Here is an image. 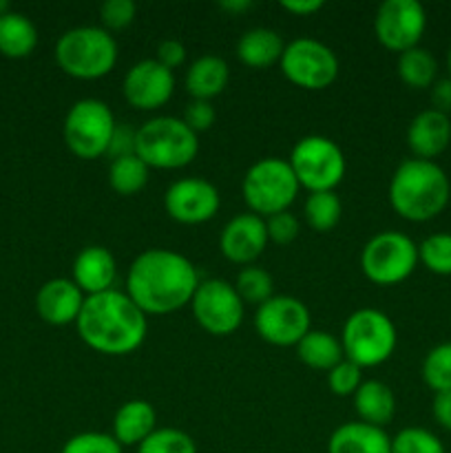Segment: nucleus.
<instances>
[{"instance_id":"nucleus-1","label":"nucleus","mask_w":451,"mask_h":453,"mask_svg":"<svg viewBox=\"0 0 451 453\" xmlns=\"http://www.w3.org/2000/svg\"><path fill=\"white\" fill-rule=\"evenodd\" d=\"M199 281L188 257L168 248H149L128 265L126 295L146 317H164L190 305Z\"/></svg>"},{"instance_id":"nucleus-2","label":"nucleus","mask_w":451,"mask_h":453,"mask_svg":"<svg viewBox=\"0 0 451 453\" xmlns=\"http://www.w3.org/2000/svg\"><path fill=\"white\" fill-rule=\"evenodd\" d=\"M82 343L104 357H126L141 348L149 334V319L126 292L106 290L84 299L75 321Z\"/></svg>"},{"instance_id":"nucleus-3","label":"nucleus","mask_w":451,"mask_h":453,"mask_svg":"<svg viewBox=\"0 0 451 453\" xmlns=\"http://www.w3.org/2000/svg\"><path fill=\"white\" fill-rule=\"evenodd\" d=\"M449 197V177L429 159H405L389 180V203L394 212L414 224L436 219L447 208Z\"/></svg>"},{"instance_id":"nucleus-4","label":"nucleus","mask_w":451,"mask_h":453,"mask_svg":"<svg viewBox=\"0 0 451 453\" xmlns=\"http://www.w3.org/2000/svg\"><path fill=\"white\" fill-rule=\"evenodd\" d=\"M199 137L181 118L157 115L137 128L135 155L149 168L177 171L197 157Z\"/></svg>"},{"instance_id":"nucleus-5","label":"nucleus","mask_w":451,"mask_h":453,"mask_svg":"<svg viewBox=\"0 0 451 453\" xmlns=\"http://www.w3.org/2000/svg\"><path fill=\"white\" fill-rule=\"evenodd\" d=\"M56 62L75 80H100L115 69L118 40L102 27H73L56 42Z\"/></svg>"},{"instance_id":"nucleus-6","label":"nucleus","mask_w":451,"mask_h":453,"mask_svg":"<svg viewBox=\"0 0 451 453\" xmlns=\"http://www.w3.org/2000/svg\"><path fill=\"white\" fill-rule=\"evenodd\" d=\"M396 343V326L383 310L361 308L345 319L343 332H340L343 354L361 370L383 365L385 361H389Z\"/></svg>"},{"instance_id":"nucleus-7","label":"nucleus","mask_w":451,"mask_h":453,"mask_svg":"<svg viewBox=\"0 0 451 453\" xmlns=\"http://www.w3.org/2000/svg\"><path fill=\"white\" fill-rule=\"evenodd\" d=\"M299 190L301 186L290 162L281 157L259 159L248 168L241 181L243 202L250 212L264 219L290 211Z\"/></svg>"},{"instance_id":"nucleus-8","label":"nucleus","mask_w":451,"mask_h":453,"mask_svg":"<svg viewBox=\"0 0 451 453\" xmlns=\"http://www.w3.org/2000/svg\"><path fill=\"white\" fill-rule=\"evenodd\" d=\"M115 115L106 102L97 97H84L69 109L62 127L65 144L75 157L97 159L109 153L111 137H113Z\"/></svg>"},{"instance_id":"nucleus-9","label":"nucleus","mask_w":451,"mask_h":453,"mask_svg":"<svg viewBox=\"0 0 451 453\" xmlns=\"http://www.w3.org/2000/svg\"><path fill=\"white\" fill-rule=\"evenodd\" d=\"M418 246L407 234L385 230L374 234L361 250V270L376 286H398L414 274L418 265Z\"/></svg>"},{"instance_id":"nucleus-10","label":"nucleus","mask_w":451,"mask_h":453,"mask_svg":"<svg viewBox=\"0 0 451 453\" xmlns=\"http://www.w3.org/2000/svg\"><path fill=\"white\" fill-rule=\"evenodd\" d=\"M292 171H294L299 186L308 188L310 193L321 190H334L343 181L348 162L332 137L308 135L301 137L292 149L290 157Z\"/></svg>"},{"instance_id":"nucleus-11","label":"nucleus","mask_w":451,"mask_h":453,"mask_svg":"<svg viewBox=\"0 0 451 453\" xmlns=\"http://www.w3.org/2000/svg\"><path fill=\"white\" fill-rule=\"evenodd\" d=\"M279 66L294 87L305 91H323L339 78L336 53L314 38H296L287 42Z\"/></svg>"},{"instance_id":"nucleus-12","label":"nucleus","mask_w":451,"mask_h":453,"mask_svg":"<svg viewBox=\"0 0 451 453\" xmlns=\"http://www.w3.org/2000/svg\"><path fill=\"white\" fill-rule=\"evenodd\" d=\"M195 321L212 336H228L243 321V301L226 279H203L190 301Z\"/></svg>"},{"instance_id":"nucleus-13","label":"nucleus","mask_w":451,"mask_h":453,"mask_svg":"<svg viewBox=\"0 0 451 453\" xmlns=\"http://www.w3.org/2000/svg\"><path fill=\"white\" fill-rule=\"evenodd\" d=\"M252 323L256 334L277 348H296L299 341L312 330L308 305L290 295H274L272 299L261 303Z\"/></svg>"},{"instance_id":"nucleus-14","label":"nucleus","mask_w":451,"mask_h":453,"mask_svg":"<svg viewBox=\"0 0 451 453\" xmlns=\"http://www.w3.org/2000/svg\"><path fill=\"white\" fill-rule=\"evenodd\" d=\"M424 29H427V13L418 0H385L376 9V40L398 56L418 47Z\"/></svg>"},{"instance_id":"nucleus-15","label":"nucleus","mask_w":451,"mask_h":453,"mask_svg":"<svg viewBox=\"0 0 451 453\" xmlns=\"http://www.w3.org/2000/svg\"><path fill=\"white\" fill-rule=\"evenodd\" d=\"M219 190L202 177L172 181L164 193V211L172 221L184 226L206 224L219 212Z\"/></svg>"},{"instance_id":"nucleus-16","label":"nucleus","mask_w":451,"mask_h":453,"mask_svg":"<svg viewBox=\"0 0 451 453\" xmlns=\"http://www.w3.org/2000/svg\"><path fill=\"white\" fill-rule=\"evenodd\" d=\"M175 91V75L155 58L135 62L122 80V93L128 106L137 111H155L168 104Z\"/></svg>"},{"instance_id":"nucleus-17","label":"nucleus","mask_w":451,"mask_h":453,"mask_svg":"<svg viewBox=\"0 0 451 453\" xmlns=\"http://www.w3.org/2000/svg\"><path fill=\"white\" fill-rule=\"evenodd\" d=\"M268 228H265L264 217L255 212H241L233 217L224 226L219 234V250L230 264L252 265L268 246Z\"/></svg>"},{"instance_id":"nucleus-18","label":"nucleus","mask_w":451,"mask_h":453,"mask_svg":"<svg viewBox=\"0 0 451 453\" xmlns=\"http://www.w3.org/2000/svg\"><path fill=\"white\" fill-rule=\"evenodd\" d=\"M84 292L73 283V279H49L35 295V312L44 323L65 327L78 321L84 305Z\"/></svg>"},{"instance_id":"nucleus-19","label":"nucleus","mask_w":451,"mask_h":453,"mask_svg":"<svg viewBox=\"0 0 451 453\" xmlns=\"http://www.w3.org/2000/svg\"><path fill=\"white\" fill-rule=\"evenodd\" d=\"M451 142V119L449 115L440 113L436 109L420 111L407 128V144H409L411 153L418 159L438 157L445 153L447 146Z\"/></svg>"},{"instance_id":"nucleus-20","label":"nucleus","mask_w":451,"mask_h":453,"mask_svg":"<svg viewBox=\"0 0 451 453\" xmlns=\"http://www.w3.org/2000/svg\"><path fill=\"white\" fill-rule=\"evenodd\" d=\"M73 283L84 292V296L100 295L113 290L118 279V264L109 248L88 246L78 252L73 261Z\"/></svg>"},{"instance_id":"nucleus-21","label":"nucleus","mask_w":451,"mask_h":453,"mask_svg":"<svg viewBox=\"0 0 451 453\" xmlns=\"http://www.w3.org/2000/svg\"><path fill=\"white\" fill-rule=\"evenodd\" d=\"M327 453H392V438L383 427L352 420L332 432Z\"/></svg>"},{"instance_id":"nucleus-22","label":"nucleus","mask_w":451,"mask_h":453,"mask_svg":"<svg viewBox=\"0 0 451 453\" xmlns=\"http://www.w3.org/2000/svg\"><path fill=\"white\" fill-rule=\"evenodd\" d=\"M157 429V411L149 401L133 398L126 401L113 416L111 436L122 447H140Z\"/></svg>"},{"instance_id":"nucleus-23","label":"nucleus","mask_w":451,"mask_h":453,"mask_svg":"<svg viewBox=\"0 0 451 453\" xmlns=\"http://www.w3.org/2000/svg\"><path fill=\"white\" fill-rule=\"evenodd\" d=\"M228 62L221 56H215V53H206V56H199L190 62L188 71H186L184 87L193 100L210 102L212 97L224 93V88L228 87Z\"/></svg>"},{"instance_id":"nucleus-24","label":"nucleus","mask_w":451,"mask_h":453,"mask_svg":"<svg viewBox=\"0 0 451 453\" xmlns=\"http://www.w3.org/2000/svg\"><path fill=\"white\" fill-rule=\"evenodd\" d=\"M283 49H286V42L279 31L270 27H255L239 38L237 58L250 69H268L281 62Z\"/></svg>"},{"instance_id":"nucleus-25","label":"nucleus","mask_w":451,"mask_h":453,"mask_svg":"<svg viewBox=\"0 0 451 453\" xmlns=\"http://www.w3.org/2000/svg\"><path fill=\"white\" fill-rule=\"evenodd\" d=\"M354 407H356L361 423L385 429V425L392 423L394 414H396V396L387 383L370 379L363 380L358 392L354 394Z\"/></svg>"},{"instance_id":"nucleus-26","label":"nucleus","mask_w":451,"mask_h":453,"mask_svg":"<svg viewBox=\"0 0 451 453\" xmlns=\"http://www.w3.org/2000/svg\"><path fill=\"white\" fill-rule=\"evenodd\" d=\"M38 44V29L34 22L18 12L0 16V53L11 60H20L34 53Z\"/></svg>"},{"instance_id":"nucleus-27","label":"nucleus","mask_w":451,"mask_h":453,"mask_svg":"<svg viewBox=\"0 0 451 453\" xmlns=\"http://www.w3.org/2000/svg\"><path fill=\"white\" fill-rule=\"evenodd\" d=\"M296 357L310 370L330 372L332 367L343 361L345 354L340 339H336L334 334L325 330H310L296 345Z\"/></svg>"},{"instance_id":"nucleus-28","label":"nucleus","mask_w":451,"mask_h":453,"mask_svg":"<svg viewBox=\"0 0 451 453\" xmlns=\"http://www.w3.org/2000/svg\"><path fill=\"white\" fill-rule=\"evenodd\" d=\"M396 71L409 88H432L438 80V60L429 49L414 47L398 56Z\"/></svg>"},{"instance_id":"nucleus-29","label":"nucleus","mask_w":451,"mask_h":453,"mask_svg":"<svg viewBox=\"0 0 451 453\" xmlns=\"http://www.w3.org/2000/svg\"><path fill=\"white\" fill-rule=\"evenodd\" d=\"M150 168L141 162L137 155H126V157L111 159L109 166V184L122 197H131L144 190L149 184Z\"/></svg>"},{"instance_id":"nucleus-30","label":"nucleus","mask_w":451,"mask_h":453,"mask_svg":"<svg viewBox=\"0 0 451 453\" xmlns=\"http://www.w3.org/2000/svg\"><path fill=\"white\" fill-rule=\"evenodd\" d=\"M343 215V203L334 190L310 193L303 203V217L308 226L317 233H332Z\"/></svg>"},{"instance_id":"nucleus-31","label":"nucleus","mask_w":451,"mask_h":453,"mask_svg":"<svg viewBox=\"0 0 451 453\" xmlns=\"http://www.w3.org/2000/svg\"><path fill=\"white\" fill-rule=\"evenodd\" d=\"M233 286L237 295L241 296L243 303L256 305V308L274 296L272 277H270L268 270L259 268V265H246V268L239 270Z\"/></svg>"},{"instance_id":"nucleus-32","label":"nucleus","mask_w":451,"mask_h":453,"mask_svg":"<svg viewBox=\"0 0 451 453\" xmlns=\"http://www.w3.org/2000/svg\"><path fill=\"white\" fill-rule=\"evenodd\" d=\"M420 374L433 394L451 392V343H440L429 349Z\"/></svg>"},{"instance_id":"nucleus-33","label":"nucleus","mask_w":451,"mask_h":453,"mask_svg":"<svg viewBox=\"0 0 451 453\" xmlns=\"http://www.w3.org/2000/svg\"><path fill=\"white\" fill-rule=\"evenodd\" d=\"M418 261L438 277H451V234L436 233L418 246Z\"/></svg>"},{"instance_id":"nucleus-34","label":"nucleus","mask_w":451,"mask_h":453,"mask_svg":"<svg viewBox=\"0 0 451 453\" xmlns=\"http://www.w3.org/2000/svg\"><path fill=\"white\" fill-rule=\"evenodd\" d=\"M137 453H197V445L181 429L157 427L137 447Z\"/></svg>"},{"instance_id":"nucleus-35","label":"nucleus","mask_w":451,"mask_h":453,"mask_svg":"<svg viewBox=\"0 0 451 453\" xmlns=\"http://www.w3.org/2000/svg\"><path fill=\"white\" fill-rule=\"evenodd\" d=\"M392 453H447L440 438L423 427H405L392 438Z\"/></svg>"},{"instance_id":"nucleus-36","label":"nucleus","mask_w":451,"mask_h":453,"mask_svg":"<svg viewBox=\"0 0 451 453\" xmlns=\"http://www.w3.org/2000/svg\"><path fill=\"white\" fill-rule=\"evenodd\" d=\"M60 453H124V447L111 434L82 432L71 436Z\"/></svg>"},{"instance_id":"nucleus-37","label":"nucleus","mask_w":451,"mask_h":453,"mask_svg":"<svg viewBox=\"0 0 451 453\" xmlns=\"http://www.w3.org/2000/svg\"><path fill=\"white\" fill-rule=\"evenodd\" d=\"M361 385L363 370L356 363L348 361V358H343L339 365H334L327 372V388H330L332 394H336V396H354Z\"/></svg>"},{"instance_id":"nucleus-38","label":"nucleus","mask_w":451,"mask_h":453,"mask_svg":"<svg viewBox=\"0 0 451 453\" xmlns=\"http://www.w3.org/2000/svg\"><path fill=\"white\" fill-rule=\"evenodd\" d=\"M137 4L133 0H106L100 7V20L102 29L111 31H122L135 20Z\"/></svg>"},{"instance_id":"nucleus-39","label":"nucleus","mask_w":451,"mask_h":453,"mask_svg":"<svg viewBox=\"0 0 451 453\" xmlns=\"http://www.w3.org/2000/svg\"><path fill=\"white\" fill-rule=\"evenodd\" d=\"M265 228H268V239L277 246H290L296 237H299V219L292 215L290 211L279 212L265 219Z\"/></svg>"},{"instance_id":"nucleus-40","label":"nucleus","mask_w":451,"mask_h":453,"mask_svg":"<svg viewBox=\"0 0 451 453\" xmlns=\"http://www.w3.org/2000/svg\"><path fill=\"white\" fill-rule=\"evenodd\" d=\"M181 119H184V124L190 131H195L199 135V133L208 131V128H212V124H215V106L206 100H190L188 104H186Z\"/></svg>"},{"instance_id":"nucleus-41","label":"nucleus","mask_w":451,"mask_h":453,"mask_svg":"<svg viewBox=\"0 0 451 453\" xmlns=\"http://www.w3.org/2000/svg\"><path fill=\"white\" fill-rule=\"evenodd\" d=\"M135 135L137 131H133L131 127H126V124H118V127H115L113 137H111L109 153L106 155H109L111 159L135 155Z\"/></svg>"},{"instance_id":"nucleus-42","label":"nucleus","mask_w":451,"mask_h":453,"mask_svg":"<svg viewBox=\"0 0 451 453\" xmlns=\"http://www.w3.org/2000/svg\"><path fill=\"white\" fill-rule=\"evenodd\" d=\"M155 60H157L159 65L166 66V69H177V66H181L186 62V47L175 38L162 40V42L157 44Z\"/></svg>"},{"instance_id":"nucleus-43","label":"nucleus","mask_w":451,"mask_h":453,"mask_svg":"<svg viewBox=\"0 0 451 453\" xmlns=\"http://www.w3.org/2000/svg\"><path fill=\"white\" fill-rule=\"evenodd\" d=\"M432 109L440 111V113H451V78L436 80L432 87Z\"/></svg>"},{"instance_id":"nucleus-44","label":"nucleus","mask_w":451,"mask_h":453,"mask_svg":"<svg viewBox=\"0 0 451 453\" xmlns=\"http://www.w3.org/2000/svg\"><path fill=\"white\" fill-rule=\"evenodd\" d=\"M432 411H433V420H436L442 429L451 432V392L433 394Z\"/></svg>"},{"instance_id":"nucleus-45","label":"nucleus","mask_w":451,"mask_h":453,"mask_svg":"<svg viewBox=\"0 0 451 453\" xmlns=\"http://www.w3.org/2000/svg\"><path fill=\"white\" fill-rule=\"evenodd\" d=\"M323 0H283L281 7L292 16H312V13L321 12Z\"/></svg>"},{"instance_id":"nucleus-46","label":"nucleus","mask_w":451,"mask_h":453,"mask_svg":"<svg viewBox=\"0 0 451 453\" xmlns=\"http://www.w3.org/2000/svg\"><path fill=\"white\" fill-rule=\"evenodd\" d=\"M219 7L226 13H246L248 9H252V0H224L219 3Z\"/></svg>"},{"instance_id":"nucleus-47","label":"nucleus","mask_w":451,"mask_h":453,"mask_svg":"<svg viewBox=\"0 0 451 453\" xmlns=\"http://www.w3.org/2000/svg\"><path fill=\"white\" fill-rule=\"evenodd\" d=\"M447 69H449V73H451V49H449V53H447Z\"/></svg>"}]
</instances>
